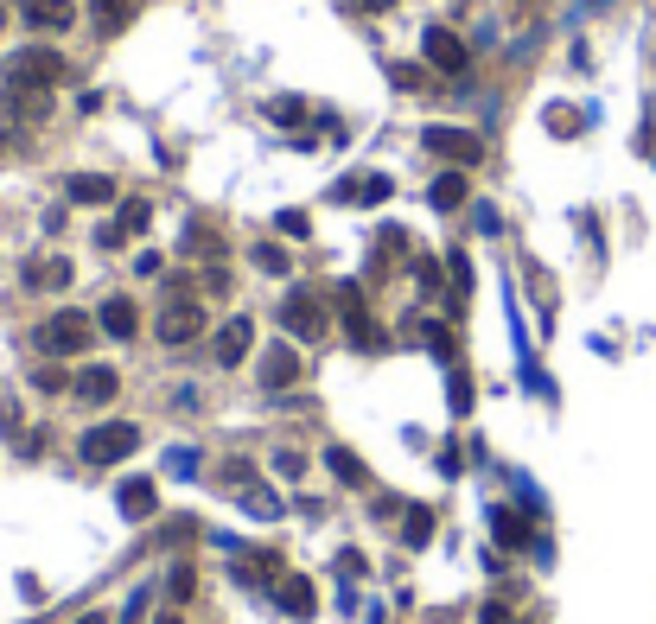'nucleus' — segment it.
I'll list each match as a JSON object with an SVG mask.
<instances>
[{"label": "nucleus", "instance_id": "1", "mask_svg": "<svg viewBox=\"0 0 656 624\" xmlns=\"http://www.w3.org/2000/svg\"><path fill=\"white\" fill-rule=\"evenodd\" d=\"M58 77H64L58 45H32V51H13V58H7V83H13V90H26V96L58 90Z\"/></svg>", "mask_w": 656, "mask_h": 624}, {"label": "nucleus", "instance_id": "2", "mask_svg": "<svg viewBox=\"0 0 656 624\" xmlns=\"http://www.w3.org/2000/svg\"><path fill=\"white\" fill-rule=\"evenodd\" d=\"M77 453L90 459V465H122L128 453H141V427H134V421H102V427L83 433Z\"/></svg>", "mask_w": 656, "mask_h": 624}, {"label": "nucleus", "instance_id": "3", "mask_svg": "<svg viewBox=\"0 0 656 624\" xmlns=\"http://www.w3.org/2000/svg\"><path fill=\"white\" fill-rule=\"evenodd\" d=\"M90 338H96V325L83 319V312H51V319L39 325V351L45 357H77V351H90Z\"/></svg>", "mask_w": 656, "mask_h": 624}, {"label": "nucleus", "instance_id": "4", "mask_svg": "<svg viewBox=\"0 0 656 624\" xmlns=\"http://www.w3.org/2000/svg\"><path fill=\"white\" fill-rule=\"evenodd\" d=\"M153 332H160V344H192L198 332H204V306L192 300V293H172V300L160 306V319H153Z\"/></svg>", "mask_w": 656, "mask_h": 624}, {"label": "nucleus", "instance_id": "5", "mask_svg": "<svg viewBox=\"0 0 656 624\" xmlns=\"http://www.w3.org/2000/svg\"><path fill=\"white\" fill-rule=\"evenodd\" d=\"M421 147L434 153V160H453V166H478V160H485V141H478L472 128H427Z\"/></svg>", "mask_w": 656, "mask_h": 624}, {"label": "nucleus", "instance_id": "6", "mask_svg": "<svg viewBox=\"0 0 656 624\" xmlns=\"http://www.w3.org/2000/svg\"><path fill=\"white\" fill-rule=\"evenodd\" d=\"M281 325H287V338H300V344H306V338H319V332H325V306L300 287V293H287V300H281Z\"/></svg>", "mask_w": 656, "mask_h": 624}, {"label": "nucleus", "instance_id": "7", "mask_svg": "<svg viewBox=\"0 0 656 624\" xmlns=\"http://www.w3.org/2000/svg\"><path fill=\"white\" fill-rule=\"evenodd\" d=\"M71 395H77L83 408H102V402H115V395H122V376H115L109 363H90V370L71 376Z\"/></svg>", "mask_w": 656, "mask_h": 624}, {"label": "nucleus", "instance_id": "8", "mask_svg": "<svg viewBox=\"0 0 656 624\" xmlns=\"http://www.w3.org/2000/svg\"><path fill=\"white\" fill-rule=\"evenodd\" d=\"M338 300H344V338H351V344H357V351H383V344H389V338H383V325H376V319H370V312H364V306H357V287H344V293H338Z\"/></svg>", "mask_w": 656, "mask_h": 624}, {"label": "nucleus", "instance_id": "9", "mask_svg": "<svg viewBox=\"0 0 656 624\" xmlns=\"http://www.w3.org/2000/svg\"><path fill=\"white\" fill-rule=\"evenodd\" d=\"M421 51H427V64H434L440 77H459L465 71V39H459V32H446V26H427Z\"/></svg>", "mask_w": 656, "mask_h": 624}, {"label": "nucleus", "instance_id": "10", "mask_svg": "<svg viewBox=\"0 0 656 624\" xmlns=\"http://www.w3.org/2000/svg\"><path fill=\"white\" fill-rule=\"evenodd\" d=\"M249 344H255V319H223L217 338H211V357L223 363V370H236V363L249 357Z\"/></svg>", "mask_w": 656, "mask_h": 624}, {"label": "nucleus", "instance_id": "11", "mask_svg": "<svg viewBox=\"0 0 656 624\" xmlns=\"http://www.w3.org/2000/svg\"><path fill=\"white\" fill-rule=\"evenodd\" d=\"M147 217H153V204H147V198H128L122 211H115V223H102V230H96V242H102V249H122L128 236L147 230Z\"/></svg>", "mask_w": 656, "mask_h": 624}, {"label": "nucleus", "instance_id": "12", "mask_svg": "<svg viewBox=\"0 0 656 624\" xmlns=\"http://www.w3.org/2000/svg\"><path fill=\"white\" fill-rule=\"evenodd\" d=\"M274 605H281L287 618H313L319 593H313V580H306V574H281V580H274Z\"/></svg>", "mask_w": 656, "mask_h": 624}, {"label": "nucleus", "instance_id": "13", "mask_svg": "<svg viewBox=\"0 0 656 624\" xmlns=\"http://www.w3.org/2000/svg\"><path fill=\"white\" fill-rule=\"evenodd\" d=\"M115 510H122L128 523H147V516L160 510V484H153V478H128L122 491H115Z\"/></svg>", "mask_w": 656, "mask_h": 624}, {"label": "nucleus", "instance_id": "14", "mask_svg": "<svg viewBox=\"0 0 656 624\" xmlns=\"http://www.w3.org/2000/svg\"><path fill=\"white\" fill-rule=\"evenodd\" d=\"M300 383V351L293 344H268L262 351V389H293Z\"/></svg>", "mask_w": 656, "mask_h": 624}, {"label": "nucleus", "instance_id": "15", "mask_svg": "<svg viewBox=\"0 0 656 624\" xmlns=\"http://www.w3.org/2000/svg\"><path fill=\"white\" fill-rule=\"evenodd\" d=\"M491 542L510 548V554H523V548L535 542V535H529V516H516L510 504H497V510H491Z\"/></svg>", "mask_w": 656, "mask_h": 624}, {"label": "nucleus", "instance_id": "16", "mask_svg": "<svg viewBox=\"0 0 656 624\" xmlns=\"http://www.w3.org/2000/svg\"><path fill=\"white\" fill-rule=\"evenodd\" d=\"M96 325H102L109 338H134V332H141V312H134L128 293H109V300H102V312H96Z\"/></svg>", "mask_w": 656, "mask_h": 624}, {"label": "nucleus", "instance_id": "17", "mask_svg": "<svg viewBox=\"0 0 656 624\" xmlns=\"http://www.w3.org/2000/svg\"><path fill=\"white\" fill-rule=\"evenodd\" d=\"M20 20H26L32 32H64V26L77 20V7H71V0H26Z\"/></svg>", "mask_w": 656, "mask_h": 624}, {"label": "nucleus", "instance_id": "18", "mask_svg": "<svg viewBox=\"0 0 656 624\" xmlns=\"http://www.w3.org/2000/svg\"><path fill=\"white\" fill-rule=\"evenodd\" d=\"M389 192H395V185L383 179V172H351V179H344L332 198H338V204H383Z\"/></svg>", "mask_w": 656, "mask_h": 624}, {"label": "nucleus", "instance_id": "19", "mask_svg": "<svg viewBox=\"0 0 656 624\" xmlns=\"http://www.w3.org/2000/svg\"><path fill=\"white\" fill-rule=\"evenodd\" d=\"M325 472H332L344 491H364V484H370V465L357 459L351 446H325Z\"/></svg>", "mask_w": 656, "mask_h": 624}, {"label": "nucleus", "instance_id": "20", "mask_svg": "<svg viewBox=\"0 0 656 624\" xmlns=\"http://www.w3.org/2000/svg\"><path fill=\"white\" fill-rule=\"evenodd\" d=\"M64 192H71V204H109L115 198V179H102V172H71Z\"/></svg>", "mask_w": 656, "mask_h": 624}, {"label": "nucleus", "instance_id": "21", "mask_svg": "<svg viewBox=\"0 0 656 624\" xmlns=\"http://www.w3.org/2000/svg\"><path fill=\"white\" fill-rule=\"evenodd\" d=\"M465 198H472V185H465V166L440 172V179H434V192H427V204H434V211H459Z\"/></svg>", "mask_w": 656, "mask_h": 624}, {"label": "nucleus", "instance_id": "22", "mask_svg": "<svg viewBox=\"0 0 656 624\" xmlns=\"http://www.w3.org/2000/svg\"><path fill=\"white\" fill-rule=\"evenodd\" d=\"M402 542H408V548H427V542H434V510H427V504H408V510H402Z\"/></svg>", "mask_w": 656, "mask_h": 624}, {"label": "nucleus", "instance_id": "23", "mask_svg": "<svg viewBox=\"0 0 656 624\" xmlns=\"http://www.w3.org/2000/svg\"><path fill=\"white\" fill-rule=\"evenodd\" d=\"M26 287H71V262H64V255H58V262H32Z\"/></svg>", "mask_w": 656, "mask_h": 624}, {"label": "nucleus", "instance_id": "24", "mask_svg": "<svg viewBox=\"0 0 656 624\" xmlns=\"http://www.w3.org/2000/svg\"><path fill=\"white\" fill-rule=\"evenodd\" d=\"M192 593H198V567H192V561H179V567L166 574V599H172V605H185Z\"/></svg>", "mask_w": 656, "mask_h": 624}, {"label": "nucleus", "instance_id": "25", "mask_svg": "<svg viewBox=\"0 0 656 624\" xmlns=\"http://www.w3.org/2000/svg\"><path fill=\"white\" fill-rule=\"evenodd\" d=\"M421 338H427V351H434V357L453 363V325H446V319H427V325H421Z\"/></svg>", "mask_w": 656, "mask_h": 624}, {"label": "nucleus", "instance_id": "26", "mask_svg": "<svg viewBox=\"0 0 656 624\" xmlns=\"http://www.w3.org/2000/svg\"><path fill=\"white\" fill-rule=\"evenodd\" d=\"M243 510H249V516H281V497H274L268 484H249V491H243Z\"/></svg>", "mask_w": 656, "mask_h": 624}, {"label": "nucleus", "instance_id": "27", "mask_svg": "<svg viewBox=\"0 0 656 624\" xmlns=\"http://www.w3.org/2000/svg\"><path fill=\"white\" fill-rule=\"evenodd\" d=\"M32 389H39V395H64V389H71L64 363H45V370H32Z\"/></svg>", "mask_w": 656, "mask_h": 624}, {"label": "nucleus", "instance_id": "28", "mask_svg": "<svg viewBox=\"0 0 656 624\" xmlns=\"http://www.w3.org/2000/svg\"><path fill=\"white\" fill-rule=\"evenodd\" d=\"M300 115H306L300 96H274V102H268V121H281V128H287V121H300Z\"/></svg>", "mask_w": 656, "mask_h": 624}, {"label": "nucleus", "instance_id": "29", "mask_svg": "<svg viewBox=\"0 0 656 624\" xmlns=\"http://www.w3.org/2000/svg\"><path fill=\"white\" fill-rule=\"evenodd\" d=\"M90 7H96V20H102V26H128V13H134L128 0H90Z\"/></svg>", "mask_w": 656, "mask_h": 624}, {"label": "nucleus", "instance_id": "30", "mask_svg": "<svg viewBox=\"0 0 656 624\" xmlns=\"http://www.w3.org/2000/svg\"><path fill=\"white\" fill-rule=\"evenodd\" d=\"M255 268H268V274H287V249H274V242H255Z\"/></svg>", "mask_w": 656, "mask_h": 624}, {"label": "nucleus", "instance_id": "31", "mask_svg": "<svg viewBox=\"0 0 656 624\" xmlns=\"http://www.w3.org/2000/svg\"><path fill=\"white\" fill-rule=\"evenodd\" d=\"M548 134H580V115H574V109H561V102H555V109H548Z\"/></svg>", "mask_w": 656, "mask_h": 624}, {"label": "nucleus", "instance_id": "32", "mask_svg": "<svg viewBox=\"0 0 656 624\" xmlns=\"http://www.w3.org/2000/svg\"><path fill=\"white\" fill-rule=\"evenodd\" d=\"M274 223H281V236H306V230H313V217H306V211H281Z\"/></svg>", "mask_w": 656, "mask_h": 624}, {"label": "nucleus", "instance_id": "33", "mask_svg": "<svg viewBox=\"0 0 656 624\" xmlns=\"http://www.w3.org/2000/svg\"><path fill=\"white\" fill-rule=\"evenodd\" d=\"M274 472H281V478H300V472H306V453H274Z\"/></svg>", "mask_w": 656, "mask_h": 624}, {"label": "nucleus", "instance_id": "34", "mask_svg": "<svg viewBox=\"0 0 656 624\" xmlns=\"http://www.w3.org/2000/svg\"><path fill=\"white\" fill-rule=\"evenodd\" d=\"M395 83H402V90H427V77L421 71H408V64H395V71H389Z\"/></svg>", "mask_w": 656, "mask_h": 624}, {"label": "nucleus", "instance_id": "35", "mask_svg": "<svg viewBox=\"0 0 656 624\" xmlns=\"http://www.w3.org/2000/svg\"><path fill=\"white\" fill-rule=\"evenodd\" d=\"M364 567H370V561H364L357 548H344V554H338V574H364Z\"/></svg>", "mask_w": 656, "mask_h": 624}, {"label": "nucleus", "instance_id": "36", "mask_svg": "<svg viewBox=\"0 0 656 624\" xmlns=\"http://www.w3.org/2000/svg\"><path fill=\"white\" fill-rule=\"evenodd\" d=\"M472 408V383H465V376H453V414H465Z\"/></svg>", "mask_w": 656, "mask_h": 624}, {"label": "nucleus", "instance_id": "37", "mask_svg": "<svg viewBox=\"0 0 656 624\" xmlns=\"http://www.w3.org/2000/svg\"><path fill=\"white\" fill-rule=\"evenodd\" d=\"M77 624H115V618H109V612H83Z\"/></svg>", "mask_w": 656, "mask_h": 624}, {"label": "nucleus", "instance_id": "38", "mask_svg": "<svg viewBox=\"0 0 656 624\" xmlns=\"http://www.w3.org/2000/svg\"><path fill=\"white\" fill-rule=\"evenodd\" d=\"M153 624H179V618H172V612H166V618H153Z\"/></svg>", "mask_w": 656, "mask_h": 624}, {"label": "nucleus", "instance_id": "39", "mask_svg": "<svg viewBox=\"0 0 656 624\" xmlns=\"http://www.w3.org/2000/svg\"><path fill=\"white\" fill-rule=\"evenodd\" d=\"M364 7H389V0H364Z\"/></svg>", "mask_w": 656, "mask_h": 624}, {"label": "nucleus", "instance_id": "40", "mask_svg": "<svg viewBox=\"0 0 656 624\" xmlns=\"http://www.w3.org/2000/svg\"><path fill=\"white\" fill-rule=\"evenodd\" d=\"M0 32H7V7H0Z\"/></svg>", "mask_w": 656, "mask_h": 624}]
</instances>
